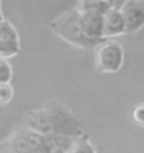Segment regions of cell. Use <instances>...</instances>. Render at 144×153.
I'll return each mask as SVG.
<instances>
[{
	"label": "cell",
	"instance_id": "1",
	"mask_svg": "<svg viewBox=\"0 0 144 153\" xmlns=\"http://www.w3.org/2000/svg\"><path fill=\"white\" fill-rule=\"evenodd\" d=\"M24 126L42 135L70 139L80 138L85 134L74 112L59 101H48L46 104L28 111Z\"/></svg>",
	"mask_w": 144,
	"mask_h": 153
},
{
	"label": "cell",
	"instance_id": "2",
	"mask_svg": "<svg viewBox=\"0 0 144 153\" xmlns=\"http://www.w3.org/2000/svg\"><path fill=\"white\" fill-rule=\"evenodd\" d=\"M49 25L53 34H56L59 38H62L70 45L84 49V51L95 49L98 45H101L104 42L93 39L84 33L81 21H80V13L76 7L60 13L57 17L52 20Z\"/></svg>",
	"mask_w": 144,
	"mask_h": 153
},
{
	"label": "cell",
	"instance_id": "3",
	"mask_svg": "<svg viewBox=\"0 0 144 153\" xmlns=\"http://www.w3.org/2000/svg\"><path fill=\"white\" fill-rule=\"evenodd\" d=\"M57 136H48L24 126L0 143V153H53Z\"/></svg>",
	"mask_w": 144,
	"mask_h": 153
},
{
	"label": "cell",
	"instance_id": "4",
	"mask_svg": "<svg viewBox=\"0 0 144 153\" xmlns=\"http://www.w3.org/2000/svg\"><path fill=\"white\" fill-rule=\"evenodd\" d=\"M125 63V49L115 39L105 41L95 48V65L101 73H116Z\"/></svg>",
	"mask_w": 144,
	"mask_h": 153
},
{
	"label": "cell",
	"instance_id": "5",
	"mask_svg": "<svg viewBox=\"0 0 144 153\" xmlns=\"http://www.w3.org/2000/svg\"><path fill=\"white\" fill-rule=\"evenodd\" d=\"M21 51L18 31L10 20L4 19L0 23V59H10Z\"/></svg>",
	"mask_w": 144,
	"mask_h": 153
},
{
	"label": "cell",
	"instance_id": "6",
	"mask_svg": "<svg viewBox=\"0 0 144 153\" xmlns=\"http://www.w3.org/2000/svg\"><path fill=\"white\" fill-rule=\"evenodd\" d=\"M126 21V34H136L144 27V0H129L120 6Z\"/></svg>",
	"mask_w": 144,
	"mask_h": 153
},
{
	"label": "cell",
	"instance_id": "7",
	"mask_svg": "<svg viewBox=\"0 0 144 153\" xmlns=\"http://www.w3.org/2000/svg\"><path fill=\"white\" fill-rule=\"evenodd\" d=\"M123 34H126V21L120 7H111L104 14V38L112 39Z\"/></svg>",
	"mask_w": 144,
	"mask_h": 153
},
{
	"label": "cell",
	"instance_id": "8",
	"mask_svg": "<svg viewBox=\"0 0 144 153\" xmlns=\"http://www.w3.org/2000/svg\"><path fill=\"white\" fill-rule=\"evenodd\" d=\"M80 13V21L84 33L97 41H105L104 38V14L99 13Z\"/></svg>",
	"mask_w": 144,
	"mask_h": 153
},
{
	"label": "cell",
	"instance_id": "9",
	"mask_svg": "<svg viewBox=\"0 0 144 153\" xmlns=\"http://www.w3.org/2000/svg\"><path fill=\"white\" fill-rule=\"evenodd\" d=\"M111 7H115V6L104 0H77V4H76V9L83 13L105 14Z\"/></svg>",
	"mask_w": 144,
	"mask_h": 153
},
{
	"label": "cell",
	"instance_id": "10",
	"mask_svg": "<svg viewBox=\"0 0 144 153\" xmlns=\"http://www.w3.org/2000/svg\"><path fill=\"white\" fill-rule=\"evenodd\" d=\"M67 153H97V149L91 142L90 136L87 134H84L80 138H76L71 145H70Z\"/></svg>",
	"mask_w": 144,
	"mask_h": 153
},
{
	"label": "cell",
	"instance_id": "11",
	"mask_svg": "<svg viewBox=\"0 0 144 153\" xmlns=\"http://www.w3.org/2000/svg\"><path fill=\"white\" fill-rule=\"evenodd\" d=\"M13 80V66L7 59H0V84H9Z\"/></svg>",
	"mask_w": 144,
	"mask_h": 153
},
{
	"label": "cell",
	"instance_id": "12",
	"mask_svg": "<svg viewBox=\"0 0 144 153\" xmlns=\"http://www.w3.org/2000/svg\"><path fill=\"white\" fill-rule=\"evenodd\" d=\"M14 97V88L11 83L9 84H0V104L4 105L9 104Z\"/></svg>",
	"mask_w": 144,
	"mask_h": 153
},
{
	"label": "cell",
	"instance_id": "13",
	"mask_svg": "<svg viewBox=\"0 0 144 153\" xmlns=\"http://www.w3.org/2000/svg\"><path fill=\"white\" fill-rule=\"evenodd\" d=\"M132 118H133L136 125L144 128V102H140V104H137V105L133 108Z\"/></svg>",
	"mask_w": 144,
	"mask_h": 153
},
{
	"label": "cell",
	"instance_id": "14",
	"mask_svg": "<svg viewBox=\"0 0 144 153\" xmlns=\"http://www.w3.org/2000/svg\"><path fill=\"white\" fill-rule=\"evenodd\" d=\"M104 1H108L112 6H115V7H120L122 4H125L126 1H129V0H104Z\"/></svg>",
	"mask_w": 144,
	"mask_h": 153
},
{
	"label": "cell",
	"instance_id": "15",
	"mask_svg": "<svg viewBox=\"0 0 144 153\" xmlns=\"http://www.w3.org/2000/svg\"><path fill=\"white\" fill-rule=\"evenodd\" d=\"M4 20V16H3V9H1V6H0V23Z\"/></svg>",
	"mask_w": 144,
	"mask_h": 153
},
{
	"label": "cell",
	"instance_id": "16",
	"mask_svg": "<svg viewBox=\"0 0 144 153\" xmlns=\"http://www.w3.org/2000/svg\"><path fill=\"white\" fill-rule=\"evenodd\" d=\"M0 6H1V0H0Z\"/></svg>",
	"mask_w": 144,
	"mask_h": 153
}]
</instances>
